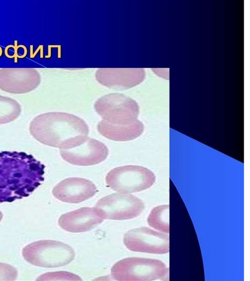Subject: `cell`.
<instances>
[{
	"mask_svg": "<svg viewBox=\"0 0 250 281\" xmlns=\"http://www.w3.org/2000/svg\"><path fill=\"white\" fill-rule=\"evenodd\" d=\"M94 208L104 219L122 220L139 216L144 210L145 205L135 196L121 193L101 198Z\"/></svg>",
	"mask_w": 250,
	"mask_h": 281,
	"instance_id": "52a82bcc",
	"label": "cell"
},
{
	"mask_svg": "<svg viewBox=\"0 0 250 281\" xmlns=\"http://www.w3.org/2000/svg\"><path fill=\"white\" fill-rule=\"evenodd\" d=\"M94 109L103 122L114 126L133 124L138 120L139 106L135 100L118 93L105 95L94 104Z\"/></svg>",
	"mask_w": 250,
	"mask_h": 281,
	"instance_id": "277c9868",
	"label": "cell"
},
{
	"mask_svg": "<svg viewBox=\"0 0 250 281\" xmlns=\"http://www.w3.org/2000/svg\"><path fill=\"white\" fill-rule=\"evenodd\" d=\"M98 132L104 137L114 141H125L134 140L141 135L144 130L143 123L139 120L124 126H114L101 121L97 125Z\"/></svg>",
	"mask_w": 250,
	"mask_h": 281,
	"instance_id": "5bb4252c",
	"label": "cell"
},
{
	"mask_svg": "<svg viewBox=\"0 0 250 281\" xmlns=\"http://www.w3.org/2000/svg\"><path fill=\"white\" fill-rule=\"evenodd\" d=\"M1 216H2V215H1V213H0V220L1 218Z\"/></svg>",
	"mask_w": 250,
	"mask_h": 281,
	"instance_id": "44dd1931",
	"label": "cell"
},
{
	"mask_svg": "<svg viewBox=\"0 0 250 281\" xmlns=\"http://www.w3.org/2000/svg\"><path fill=\"white\" fill-rule=\"evenodd\" d=\"M149 226L160 232L169 233V205H163L154 208L147 218Z\"/></svg>",
	"mask_w": 250,
	"mask_h": 281,
	"instance_id": "9a60e30c",
	"label": "cell"
},
{
	"mask_svg": "<svg viewBox=\"0 0 250 281\" xmlns=\"http://www.w3.org/2000/svg\"><path fill=\"white\" fill-rule=\"evenodd\" d=\"M39 280H81L78 276L67 272L48 273L40 277Z\"/></svg>",
	"mask_w": 250,
	"mask_h": 281,
	"instance_id": "e0dca14e",
	"label": "cell"
},
{
	"mask_svg": "<svg viewBox=\"0 0 250 281\" xmlns=\"http://www.w3.org/2000/svg\"><path fill=\"white\" fill-rule=\"evenodd\" d=\"M98 191L91 181L82 178L71 177L58 183L53 189L54 196L60 201L77 204L94 196Z\"/></svg>",
	"mask_w": 250,
	"mask_h": 281,
	"instance_id": "7c38bea8",
	"label": "cell"
},
{
	"mask_svg": "<svg viewBox=\"0 0 250 281\" xmlns=\"http://www.w3.org/2000/svg\"><path fill=\"white\" fill-rule=\"evenodd\" d=\"M3 53V50L1 47L0 46V57L2 56Z\"/></svg>",
	"mask_w": 250,
	"mask_h": 281,
	"instance_id": "ffe728a7",
	"label": "cell"
},
{
	"mask_svg": "<svg viewBox=\"0 0 250 281\" xmlns=\"http://www.w3.org/2000/svg\"><path fill=\"white\" fill-rule=\"evenodd\" d=\"M124 243L130 251L154 254H164L169 251L168 235L147 227L133 229L126 233Z\"/></svg>",
	"mask_w": 250,
	"mask_h": 281,
	"instance_id": "9c48e42d",
	"label": "cell"
},
{
	"mask_svg": "<svg viewBox=\"0 0 250 281\" xmlns=\"http://www.w3.org/2000/svg\"><path fill=\"white\" fill-rule=\"evenodd\" d=\"M39 72L34 68L0 69V89L16 94H25L37 88L41 83Z\"/></svg>",
	"mask_w": 250,
	"mask_h": 281,
	"instance_id": "30bf717a",
	"label": "cell"
},
{
	"mask_svg": "<svg viewBox=\"0 0 250 281\" xmlns=\"http://www.w3.org/2000/svg\"><path fill=\"white\" fill-rule=\"evenodd\" d=\"M154 174L147 168L139 165H125L111 170L105 182L112 189L121 193L139 192L151 187L155 182Z\"/></svg>",
	"mask_w": 250,
	"mask_h": 281,
	"instance_id": "8992f818",
	"label": "cell"
},
{
	"mask_svg": "<svg viewBox=\"0 0 250 281\" xmlns=\"http://www.w3.org/2000/svg\"><path fill=\"white\" fill-rule=\"evenodd\" d=\"M97 81L106 87L125 90L141 83L145 78L144 69L139 68H101L96 72Z\"/></svg>",
	"mask_w": 250,
	"mask_h": 281,
	"instance_id": "8fae6325",
	"label": "cell"
},
{
	"mask_svg": "<svg viewBox=\"0 0 250 281\" xmlns=\"http://www.w3.org/2000/svg\"><path fill=\"white\" fill-rule=\"evenodd\" d=\"M44 165L23 152H0V201L28 196L44 180Z\"/></svg>",
	"mask_w": 250,
	"mask_h": 281,
	"instance_id": "6da1fadb",
	"label": "cell"
},
{
	"mask_svg": "<svg viewBox=\"0 0 250 281\" xmlns=\"http://www.w3.org/2000/svg\"><path fill=\"white\" fill-rule=\"evenodd\" d=\"M60 154L66 162L77 165L89 166L105 160L108 149L101 141L87 136H81L69 148L60 149Z\"/></svg>",
	"mask_w": 250,
	"mask_h": 281,
	"instance_id": "ba28073f",
	"label": "cell"
},
{
	"mask_svg": "<svg viewBox=\"0 0 250 281\" xmlns=\"http://www.w3.org/2000/svg\"><path fill=\"white\" fill-rule=\"evenodd\" d=\"M29 131L45 145L63 149L80 136H87L89 128L81 118L72 114L51 112L41 114L31 122Z\"/></svg>",
	"mask_w": 250,
	"mask_h": 281,
	"instance_id": "7a4b0ae2",
	"label": "cell"
},
{
	"mask_svg": "<svg viewBox=\"0 0 250 281\" xmlns=\"http://www.w3.org/2000/svg\"><path fill=\"white\" fill-rule=\"evenodd\" d=\"M168 268L156 259L128 258L116 262L111 268L113 279L119 281H152L167 278Z\"/></svg>",
	"mask_w": 250,
	"mask_h": 281,
	"instance_id": "3957f363",
	"label": "cell"
},
{
	"mask_svg": "<svg viewBox=\"0 0 250 281\" xmlns=\"http://www.w3.org/2000/svg\"><path fill=\"white\" fill-rule=\"evenodd\" d=\"M103 220L95 208L83 207L62 215L58 223L67 232L81 233L95 228Z\"/></svg>",
	"mask_w": 250,
	"mask_h": 281,
	"instance_id": "4fadbf2b",
	"label": "cell"
},
{
	"mask_svg": "<svg viewBox=\"0 0 250 281\" xmlns=\"http://www.w3.org/2000/svg\"><path fill=\"white\" fill-rule=\"evenodd\" d=\"M16 273L15 269L12 267L4 264L0 263V280H13V278L16 277V274L6 273Z\"/></svg>",
	"mask_w": 250,
	"mask_h": 281,
	"instance_id": "ac0fdd59",
	"label": "cell"
},
{
	"mask_svg": "<svg viewBox=\"0 0 250 281\" xmlns=\"http://www.w3.org/2000/svg\"><path fill=\"white\" fill-rule=\"evenodd\" d=\"M21 113V105L16 100L0 95V124L13 121Z\"/></svg>",
	"mask_w": 250,
	"mask_h": 281,
	"instance_id": "2e32d148",
	"label": "cell"
},
{
	"mask_svg": "<svg viewBox=\"0 0 250 281\" xmlns=\"http://www.w3.org/2000/svg\"><path fill=\"white\" fill-rule=\"evenodd\" d=\"M29 262L39 266L54 268L70 263L75 258L74 249L62 242L45 240L27 246L23 251Z\"/></svg>",
	"mask_w": 250,
	"mask_h": 281,
	"instance_id": "5b68a950",
	"label": "cell"
},
{
	"mask_svg": "<svg viewBox=\"0 0 250 281\" xmlns=\"http://www.w3.org/2000/svg\"><path fill=\"white\" fill-rule=\"evenodd\" d=\"M17 47H18V41H14V45H12V47L14 49V62L15 63H17L18 62V58H17Z\"/></svg>",
	"mask_w": 250,
	"mask_h": 281,
	"instance_id": "d6986e66",
	"label": "cell"
}]
</instances>
